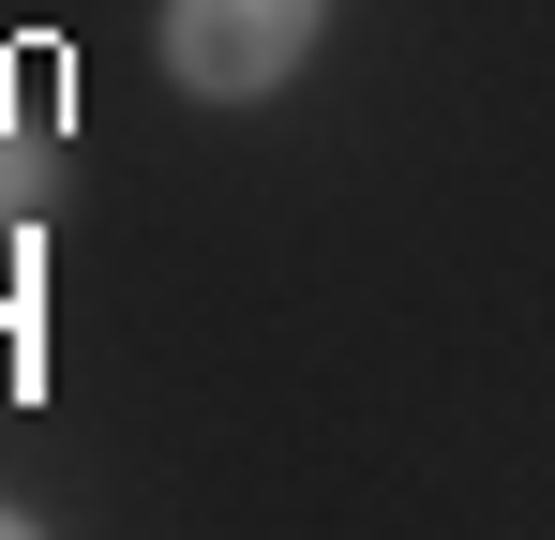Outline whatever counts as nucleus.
I'll use <instances>...</instances> for the list:
<instances>
[{
  "label": "nucleus",
  "mask_w": 555,
  "mask_h": 540,
  "mask_svg": "<svg viewBox=\"0 0 555 540\" xmlns=\"http://www.w3.org/2000/svg\"><path fill=\"white\" fill-rule=\"evenodd\" d=\"M0 540H30V511H15V496H0Z\"/></svg>",
  "instance_id": "7ed1b4c3"
},
{
  "label": "nucleus",
  "mask_w": 555,
  "mask_h": 540,
  "mask_svg": "<svg viewBox=\"0 0 555 540\" xmlns=\"http://www.w3.org/2000/svg\"><path fill=\"white\" fill-rule=\"evenodd\" d=\"M151 46H166V90H195V105H271L331 46V0H166Z\"/></svg>",
  "instance_id": "f257e3e1"
},
{
  "label": "nucleus",
  "mask_w": 555,
  "mask_h": 540,
  "mask_svg": "<svg viewBox=\"0 0 555 540\" xmlns=\"http://www.w3.org/2000/svg\"><path fill=\"white\" fill-rule=\"evenodd\" d=\"M61 210V136L46 120H0V241H30Z\"/></svg>",
  "instance_id": "f03ea898"
}]
</instances>
